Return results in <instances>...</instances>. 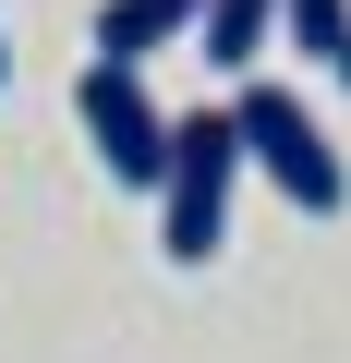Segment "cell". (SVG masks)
<instances>
[{
    "instance_id": "52a82bcc",
    "label": "cell",
    "mask_w": 351,
    "mask_h": 363,
    "mask_svg": "<svg viewBox=\"0 0 351 363\" xmlns=\"http://www.w3.org/2000/svg\"><path fill=\"white\" fill-rule=\"evenodd\" d=\"M327 73H339V85H351V49H339V61H327Z\"/></svg>"
},
{
    "instance_id": "3957f363",
    "label": "cell",
    "mask_w": 351,
    "mask_h": 363,
    "mask_svg": "<svg viewBox=\"0 0 351 363\" xmlns=\"http://www.w3.org/2000/svg\"><path fill=\"white\" fill-rule=\"evenodd\" d=\"M73 109H85V145H97L109 182H133V194L169 182V109L145 97V61H85L73 73Z\"/></svg>"
},
{
    "instance_id": "7a4b0ae2",
    "label": "cell",
    "mask_w": 351,
    "mask_h": 363,
    "mask_svg": "<svg viewBox=\"0 0 351 363\" xmlns=\"http://www.w3.org/2000/svg\"><path fill=\"white\" fill-rule=\"evenodd\" d=\"M230 121H243V157L279 182V194L303 206V218H339L351 206V169H339V145H327V121L291 97V85H255L243 73V97H230Z\"/></svg>"
},
{
    "instance_id": "8992f818",
    "label": "cell",
    "mask_w": 351,
    "mask_h": 363,
    "mask_svg": "<svg viewBox=\"0 0 351 363\" xmlns=\"http://www.w3.org/2000/svg\"><path fill=\"white\" fill-rule=\"evenodd\" d=\"M279 37H291L303 61H339V49H351V0H279Z\"/></svg>"
},
{
    "instance_id": "5b68a950",
    "label": "cell",
    "mask_w": 351,
    "mask_h": 363,
    "mask_svg": "<svg viewBox=\"0 0 351 363\" xmlns=\"http://www.w3.org/2000/svg\"><path fill=\"white\" fill-rule=\"evenodd\" d=\"M267 37H279V0H206V25H194L206 73H255V61H267Z\"/></svg>"
},
{
    "instance_id": "ba28073f",
    "label": "cell",
    "mask_w": 351,
    "mask_h": 363,
    "mask_svg": "<svg viewBox=\"0 0 351 363\" xmlns=\"http://www.w3.org/2000/svg\"><path fill=\"white\" fill-rule=\"evenodd\" d=\"M0 85H13V49H0Z\"/></svg>"
},
{
    "instance_id": "277c9868",
    "label": "cell",
    "mask_w": 351,
    "mask_h": 363,
    "mask_svg": "<svg viewBox=\"0 0 351 363\" xmlns=\"http://www.w3.org/2000/svg\"><path fill=\"white\" fill-rule=\"evenodd\" d=\"M206 25V0H97V61H157Z\"/></svg>"
},
{
    "instance_id": "6da1fadb",
    "label": "cell",
    "mask_w": 351,
    "mask_h": 363,
    "mask_svg": "<svg viewBox=\"0 0 351 363\" xmlns=\"http://www.w3.org/2000/svg\"><path fill=\"white\" fill-rule=\"evenodd\" d=\"M243 121L230 109H182L169 121V182H157V255L169 267H206L230 242V194H243Z\"/></svg>"
}]
</instances>
